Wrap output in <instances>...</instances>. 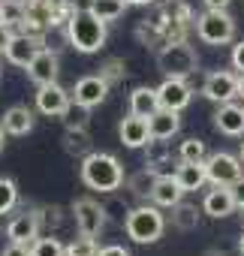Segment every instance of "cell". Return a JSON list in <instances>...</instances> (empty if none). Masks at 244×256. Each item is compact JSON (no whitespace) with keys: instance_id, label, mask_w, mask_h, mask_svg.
<instances>
[{"instance_id":"cell-33","label":"cell","mask_w":244,"mask_h":256,"mask_svg":"<svg viewBox=\"0 0 244 256\" xmlns=\"http://www.w3.org/2000/svg\"><path fill=\"white\" fill-rule=\"evenodd\" d=\"M124 70H127V66H124V60H108V64L102 66V72H100V76H102V78L112 84L114 78H120V76H124Z\"/></svg>"},{"instance_id":"cell-13","label":"cell","mask_w":244,"mask_h":256,"mask_svg":"<svg viewBox=\"0 0 244 256\" xmlns=\"http://www.w3.org/2000/svg\"><path fill=\"white\" fill-rule=\"evenodd\" d=\"M157 94H160V108H172V112L187 108L190 96H193V90H190V84L184 78H169V76L163 78V84L157 88Z\"/></svg>"},{"instance_id":"cell-17","label":"cell","mask_w":244,"mask_h":256,"mask_svg":"<svg viewBox=\"0 0 244 256\" xmlns=\"http://www.w3.org/2000/svg\"><path fill=\"white\" fill-rule=\"evenodd\" d=\"M235 208H238V205H235L232 187H214V190H208V196H205V202H202V211H205L208 217H214V220L229 217Z\"/></svg>"},{"instance_id":"cell-25","label":"cell","mask_w":244,"mask_h":256,"mask_svg":"<svg viewBox=\"0 0 244 256\" xmlns=\"http://www.w3.org/2000/svg\"><path fill=\"white\" fill-rule=\"evenodd\" d=\"M205 157H208V151H205L202 139H187L178 148V160L181 163H205Z\"/></svg>"},{"instance_id":"cell-32","label":"cell","mask_w":244,"mask_h":256,"mask_svg":"<svg viewBox=\"0 0 244 256\" xmlns=\"http://www.w3.org/2000/svg\"><path fill=\"white\" fill-rule=\"evenodd\" d=\"M64 148H66L70 154H82V151H88V130H66V142H64Z\"/></svg>"},{"instance_id":"cell-38","label":"cell","mask_w":244,"mask_h":256,"mask_svg":"<svg viewBox=\"0 0 244 256\" xmlns=\"http://www.w3.org/2000/svg\"><path fill=\"white\" fill-rule=\"evenodd\" d=\"M202 4H205V10H226L232 0H202Z\"/></svg>"},{"instance_id":"cell-36","label":"cell","mask_w":244,"mask_h":256,"mask_svg":"<svg viewBox=\"0 0 244 256\" xmlns=\"http://www.w3.org/2000/svg\"><path fill=\"white\" fill-rule=\"evenodd\" d=\"M96 256H130V250L120 247V244H108V247H100Z\"/></svg>"},{"instance_id":"cell-41","label":"cell","mask_w":244,"mask_h":256,"mask_svg":"<svg viewBox=\"0 0 244 256\" xmlns=\"http://www.w3.org/2000/svg\"><path fill=\"white\" fill-rule=\"evenodd\" d=\"M238 96L244 100V72H238Z\"/></svg>"},{"instance_id":"cell-20","label":"cell","mask_w":244,"mask_h":256,"mask_svg":"<svg viewBox=\"0 0 244 256\" xmlns=\"http://www.w3.org/2000/svg\"><path fill=\"white\" fill-rule=\"evenodd\" d=\"M175 181L181 184V190H184V193L202 190V187H205V181H208L205 163H181V160H178V169H175Z\"/></svg>"},{"instance_id":"cell-43","label":"cell","mask_w":244,"mask_h":256,"mask_svg":"<svg viewBox=\"0 0 244 256\" xmlns=\"http://www.w3.org/2000/svg\"><path fill=\"white\" fill-rule=\"evenodd\" d=\"M0 28H6L4 24V0H0Z\"/></svg>"},{"instance_id":"cell-35","label":"cell","mask_w":244,"mask_h":256,"mask_svg":"<svg viewBox=\"0 0 244 256\" xmlns=\"http://www.w3.org/2000/svg\"><path fill=\"white\" fill-rule=\"evenodd\" d=\"M232 66H235L238 72H244V40L232 48Z\"/></svg>"},{"instance_id":"cell-15","label":"cell","mask_w":244,"mask_h":256,"mask_svg":"<svg viewBox=\"0 0 244 256\" xmlns=\"http://www.w3.org/2000/svg\"><path fill=\"white\" fill-rule=\"evenodd\" d=\"M148 130H151V139L154 142H166V139H172L181 130V118L172 108H157L148 118Z\"/></svg>"},{"instance_id":"cell-22","label":"cell","mask_w":244,"mask_h":256,"mask_svg":"<svg viewBox=\"0 0 244 256\" xmlns=\"http://www.w3.org/2000/svg\"><path fill=\"white\" fill-rule=\"evenodd\" d=\"M157 108H160V94H157V88H136V90L130 94V114L151 118Z\"/></svg>"},{"instance_id":"cell-23","label":"cell","mask_w":244,"mask_h":256,"mask_svg":"<svg viewBox=\"0 0 244 256\" xmlns=\"http://www.w3.org/2000/svg\"><path fill=\"white\" fill-rule=\"evenodd\" d=\"M127 6H130L127 0H90V6H88V10H90L94 16H100V18L108 24V22H118L120 16H124Z\"/></svg>"},{"instance_id":"cell-45","label":"cell","mask_w":244,"mask_h":256,"mask_svg":"<svg viewBox=\"0 0 244 256\" xmlns=\"http://www.w3.org/2000/svg\"><path fill=\"white\" fill-rule=\"evenodd\" d=\"M241 160H244V142H241Z\"/></svg>"},{"instance_id":"cell-11","label":"cell","mask_w":244,"mask_h":256,"mask_svg":"<svg viewBox=\"0 0 244 256\" xmlns=\"http://www.w3.org/2000/svg\"><path fill=\"white\" fill-rule=\"evenodd\" d=\"M72 102V94H66L58 82H48V84H40L36 90V108L48 118H58L66 112V106Z\"/></svg>"},{"instance_id":"cell-12","label":"cell","mask_w":244,"mask_h":256,"mask_svg":"<svg viewBox=\"0 0 244 256\" xmlns=\"http://www.w3.org/2000/svg\"><path fill=\"white\" fill-rule=\"evenodd\" d=\"M24 70H28V78L36 88L40 84H48V82H58V54H54V48H46L42 46Z\"/></svg>"},{"instance_id":"cell-42","label":"cell","mask_w":244,"mask_h":256,"mask_svg":"<svg viewBox=\"0 0 244 256\" xmlns=\"http://www.w3.org/2000/svg\"><path fill=\"white\" fill-rule=\"evenodd\" d=\"M238 253L244 256V232H241V238H238Z\"/></svg>"},{"instance_id":"cell-46","label":"cell","mask_w":244,"mask_h":256,"mask_svg":"<svg viewBox=\"0 0 244 256\" xmlns=\"http://www.w3.org/2000/svg\"><path fill=\"white\" fill-rule=\"evenodd\" d=\"M22 4H24V0H22Z\"/></svg>"},{"instance_id":"cell-30","label":"cell","mask_w":244,"mask_h":256,"mask_svg":"<svg viewBox=\"0 0 244 256\" xmlns=\"http://www.w3.org/2000/svg\"><path fill=\"white\" fill-rule=\"evenodd\" d=\"M22 22H24V4L22 0H4V24L22 28Z\"/></svg>"},{"instance_id":"cell-4","label":"cell","mask_w":244,"mask_h":256,"mask_svg":"<svg viewBox=\"0 0 244 256\" xmlns=\"http://www.w3.org/2000/svg\"><path fill=\"white\" fill-rule=\"evenodd\" d=\"M124 229H127V235H130L136 244H154V241L163 235L166 220H163V214H160L154 205H139V208H133V211L127 214Z\"/></svg>"},{"instance_id":"cell-9","label":"cell","mask_w":244,"mask_h":256,"mask_svg":"<svg viewBox=\"0 0 244 256\" xmlns=\"http://www.w3.org/2000/svg\"><path fill=\"white\" fill-rule=\"evenodd\" d=\"M40 48H42V36H34V34H24L22 30V34H12L10 36V42L4 48V58L10 64H16V66H28Z\"/></svg>"},{"instance_id":"cell-14","label":"cell","mask_w":244,"mask_h":256,"mask_svg":"<svg viewBox=\"0 0 244 256\" xmlns=\"http://www.w3.org/2000/svg\"><path fill=\"white\" fill-rule=\"evenodd\" d=\"M118 136L127 148H145L151 145V130H148V118H139V114H127L118 126Z\"/></svg>"},{"instance_id":"cell-8","label":"cell","mask_w":244,"mask_h":256,"mask_svg":"<svg viewBox=\"0 0 244 256\" xmlns=\"http://www.w3.org/2000/svg\"><path fill=\"white\" fill-rule=\"evenodd\" d=\"M202 94H205L211 102H217V106L232 102V100L238 96V76H235V72H226V70H217V72H211V76L205 78Z\"/></svg>"},{"instance_id":"cell-10","label":"cell","mask_w":244,"mask_h":256,"mask_svg":"<svg viewBox=\"0 0 244 256\" xmlns=\"http://www.w3.org/2000/svg\"><path fill=\"white\" fill-rule=\"evenodd\" d=\"M106 96H108V82H106L102 76H84V78H78L76 88H72V102H78V106H84V108L100 106Z\"/></svg>"},{"instance_id":"cell-40","label":"cell","mask_w":244,"mask_h":256,"mask_svg":"<svg viewBox=\"0 0 244 256\" xmlns=\"http://www.w3.org/2000/svg\"><path fill=\"white\" fill-rule=\"evenodd\" d=\"M130 6H151V4H157V0H127Z\"/></svg>"},{"instance_id":"cell-18","label":"cell","mask_w":244,"mask_h":256,"mask_svg":"<svg viewBox=\"0 0 244 256\" xmlns=\"http://www.w3.org/2000/svg\"><path fill=\"white\" fill-rule=\"evenodd\" d=\"M6 238H10V241L34 244V241L40 238V214H36V211H24V214H18V217L6 226Z\"/></svg>"},{"instance_id":"cell-27","label":"cell","mask_w":244,"mask_h":256,"mask_svg":"<svg viewBox=\"0 0 244 256\" xmlns=\"http://www.w3.org/2000/svg\"><path fill=\"white\" fill-rule=\"evenodd\" d=\"M30 256H66V247L48 235V238H36L30 244Z\"/></svg>"},{"instance_id":"cell-5","label":"cell","mask_w":244,"mask_h":256,"mask_svg":"<svg viewBox=\"0 0 244 256\" xmlns=\"http://www.w3.org/2000/svg\"><path fill=\"white\" fill-rule=\"evenodd\" d=\"M196 36L208 46H226L235 40V18L226 10H205L196 18Z\"/></svg>"},{"instance_id":"cell-39","label":"cell","mask_w":244,"mask_h":256,"mask_svg":"<svg viewBox=\"0 0 244 256\" xmlns=\"http://www.w3.org/2000/svg\"><path fill=\"white\" fill-rule=\"evenodd\" d=\"M10 36H12V28H0V52L6 48V42H10Z\"/></svg>"},{"instance_id":"cell-26","label":"cell","mask_w":244,"mask_h":256,"mask_svg":"<svg viewBox=\"0 0 244 256\" xmlns=\"http://www.w3.org/2000/svg\"><path fill=\"white\" fill-rule=\"evenodd\" d=\"M88 112H90V108H84V106H78V102H70L66 112H64L66 130H88Z\"/></svg>"},{"instance_id":"cell-21","label":"cell","mask_w":244,"mask_h":256,"mask_svg":"<svg viewBox=\"0 0 244 256\" xmlns=\"http://www.w3.org/2000/svg\"><path fill=\"white\" fill-rule=\"evenodd\" d=\"M34 130V112L28 106H12L4 114V133L6 136H28Z\"/></svg>"},{"instance_id":"cell-19","label":"cell","mask_w":244,"mask_h":256,"mask_svg":"<svg viewBox=\"0 0 244 256\" xmlns=\"http://www.w3.org/2000/svg\"><path fill=\"white\" fill-rule=\"evenodd\" d=\"M181 196H184V190H181V184L175 181V175H163V178H157L154 187H151V199H154V205H160V208L178 205Z\"/></svg>"},{"instance_id":"cell-2","label":"cell","mask_w":244,"mask_h":256,"mask_svg":"<svg viewBox=\"0 0 244 256\" xmlns=\"http://www.w3.org/2000/svg\"><path fill=\"white\" fill-rule=\"evenodd\" d=\"M64 28H66L70 46L82 54H94L106 46V22L100 16H94L90 10H76Z\"/></svg>"},{"instance_id":"cell-44","label":"cell","mask_w":244,"mask_h":256,"mask_svg":"<svg viewBox=\"0 0 244 256\" xmlns=\"http://www.w3.org/2000/svg\"><path fill=\"white\" fill-rule=\"evenodd\" d=\"M4 136H6V133H4V126H0V151H4Z\"/></svg>"},{"instance_id":"cell-16","label":"cell","mask_w":244,"mask_h":256,"mask_svg":"<svg viewBox=\"0 0 244 256\" xmlns=\"http://www.w3.org/2000/svg\"><path fill=\"white\" fill-rule=\"evenodd\" d=\"M214 126L223 136H244V106L223 102L214 114Z\"/></svg>"},{"instance_id":"cell-37","label":"cell","mask_w":244,"mask_h":256,"mask_svg":"<svg viewBox=\"0 0 244 256\" xmlns=\"http://www.w3.org/2000/svg\"><path fill=\"white\" fill-rule=\"evenodd\" d=\"M232 196H235V205H238V208H244V175L232 184Z\"/></svg>"},{"instance_id":"cell-28","label":"cell","mask_w":244,"mask_h":256,"mask_svg":"<svg viewBox=\"0 0 244 256\" xmlns=\"http://www.w3.org/2000/svg\"><path fill=\"white\" fill-rule=\"evenodd\" d=\"M18 202V187L12 178H0V214H10Z\"/></svg>"},{"instance_id":"cell-7","label":"cell","mask_w":244,"mask_h":256,"mask_svg":"<svg viewBox=\"0 0 244 256\" xmlns=\"http://www.w3.org/2000/svg\"><path fill=\"white\" fill-rule=\"evenodd\" d=\"M72 217L82 235H100L106 226V205L94 202V199H76L72 202Z\"/></svg>"},{"instance_id":"cell-24","label":"cell","mask_w":244,"mask_h":256,"mask_svg":"<svg viewBox=\"0 0 244 256\" xmlns=\"http://www.w3.org/2000/svg\"><path fill=\"white\" fill-rule=\"evenodd\" d=\"M172 223H175L178 229H184V232L196 229V226H199V211H196V205H187V202L172 205Z\"/></svg>"},{"instance_id":"cell-1","label":"cell","mask_w":244,"mask_h":256,"mask_svg":"<svg viewBox=\"0 0 244 256\" xmlns=\"http://www.w3.org/2000/svg\"><path fill=\"white\" fill-rule=\"evenodd\" d=\"M82 181L90 187V190H100V193H114L120 184H124V166L114 154H106V151H90L84 160H82Z\"/></svg>"},{"instance_id":"cell-6","label":"cell","mask_w":244,"mask_h":256,"mask_svg":"<svg viewBox=\"0 0 244 256\" xmlns=\"http://www.w3.org/2000/svg\"><path fill=\"white\" fill-rule=\"evenodd\" d=\"M241 163H244L241 157H232V154H226V151L208 154V157H205V172H208V181H211L214 187H232V184L244 175Z\"/></svg>"},{"instance_id":"cell-31","label":"cell","mask_w":244,"mask_h":256,"mask_svg":"<svg viewBox=\"0 0 244 256\" xmlns=\"http://www.w3.org/2000/svg\"><path fill=\"white\" fill-rule=\"evenodd\" d=\"M154 181H157V175L145 166L136 178H130V187H133V193L136 196H151V187H154Z\"/></svg>"},{"instance_id":"cell-34","label":"cell","mask_w":244,"mask_h":256,"mask_svg":"<svg viewBox=\"0 0 244 256\" xmlns=\"http://www.w3.org/2000/svg\"><path fill=\"white\" fill-rule=\"evenodd\" d=\"M4 256H30V244H24V241H10L6 250H4Z\"/></svg>"},{"instance_id":"cell-29","label":"cell","mask_w":244,"mask_h":256,"mask_svg":"<svg viewBox=\"0 0 244 256\" xmlns=\"http://www.w3.org/2000/svg\"><path fill=\"white\" fill-rule=\"evenodd\" d=\"M100 253V244L90 238V235H82V238H72L66 244V256H96Z\"/></svg>"},{"instance_id":"cell-3","label":"cell","mask_w":244,"mask_h":256,"mask_svg":"<svg viewBox=\"0 0 244 256\" xmlns=\"http://www.w3.org/2000/svg\"><path fill=\"white\" fill-rule=\"evenodd\" d=\"M196 48L187 46L184 40H169L163 42V48L157 52V66L163 70V76L169 78H187L190 72H196Z\"/></svg>"}]
</instances>
